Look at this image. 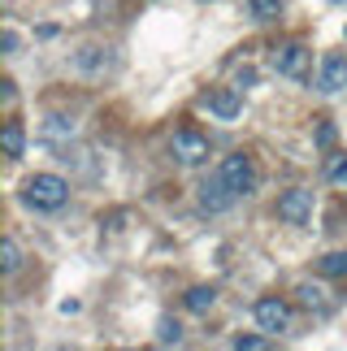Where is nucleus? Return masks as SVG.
<instances>
[{"label":"nucleus","instance_id":"1","mask_svg":"<svg viewBox=\"0 0 347 351\" xmlns=\"http://www.w3.org/2000/svg\"><path fill=\"white\" fill-rule=\"evenodd\" d=\"M22 199L31 208H39V213H52V208H61L65 199H70V182H65L61 173H35V178H26Z\"/></svg>","mask_w":347,"mask_h":351},{"label":"nucleus","instance_id":"2","mask_svg":"<svg viewBox=\"0 0 347 351\" xmlns=\"http://www.w3.org/2000/svg\"><path fill=\"white\" fill-rule=\"evenodd\" d=\"M217 173H222V182L230 186L235 195H252V191H256V182H261V173H256V165H252V156H243V152L226 156L222 165H217Z\"/></svg>","mask_w":347,"mask_h":351},{"label":"nucleus","instance_id":"3","mask_svg":"<svg viewBox=\"0 0 347 351\" xmlns=\"http://www.w3.org/2000/svg\"><path fill=\"white\" fill-rule=\"evenodd\" d=\"M313 208H317V199H313V191H304V186H291V191L278 195V217L287 226H309Z\"/></svg>","mask_w":347,"mask_h":351},{"label":"nucleus","instance_id":"4","mask_svg":"<svg viewBox=\"0 0 347 351\" xmlns=\"http://www.w3.org/2000/svg\"><path fill=\"white\" fill-rule=\"evenodd\" d=\"M169 152L182 160V165H204L208 160V139L200 130L191 126H182V130H174V139H169Z\"/></svg>","mask_w":347,"mask_h":351},{"label":"nucleus","instance_id":"5","mask_svg":"<svg viewBox=\"0 0 347 351\" xmlns=\"http://www.w3.org/2000/svg\"><path fill=\"white\" fill-rule=\"evenodd\" d=\"M252 313H256V326L265 334H283L291 326V308H287V300H278V295H261Z\"/></svg>","mask_w":347,"mask_h":351},{"label":"nucleus","instance_id":"6","mask_svg":"<svg viewBox=\"0 0 347 351\" xmlns=\"http://www.w3.org/2000/svg\"><path fill=\"white\" fill-rule=\"evenodd\" d=\"M343 87H347V57H343V52H326V57H322V70H317V91L339 96Z\"/></svg>","mask_w":347,"mask_h":351},{"label":"nucleus","instance_id":"7","mask_svg":"<svg viewBox=\"0 0 347 351\" xmlns=\"http://www.w3.org/2000/svg\"><path fill=\"white\" fill-rule=\"evenodd\" d=\"M274 70L283 78H304V70H309V48L304 44H278L274 48Z\"/></svg>","mask_w":347,"mask_h":351},{"label":"nucleus","instance_id":"8","mask_svg":"<svg viewBox=\"0 0 347 351\" xmlns=\"http://www.w3.org/2000/svg\"><path fill=\"white\" fill-rule=\"evenodd\" d=\"M235 199H239V195L222 182V173H213V178L200 186V208H204V213H230Z\"/></svg>","mask_w":347,"mask_h":351},{"label":"nucleus","instance_id":"9","mask_svg":"<svg viewBox=\"0 0 347 351\" xmlns=\"http://www.w3.org/2000/svg\"><path fill=\"white\" fill-rule=\"evenodd\" d=\"M208 113L222 117V121H235L239 113H243V100H239L235 87H222V91H213V96H208Z\"/></svg>","mask_w":347,"mask_h":351},{"label":"nucleus","instance_id":"10","mask_svg":"<svg viewBox=\"0 0 347 351\" xmlns=\"http://www.w3.org/2000/svg\"><path fill=\"white\" fill-rule=\"evenodd\" d=\"M39 134H44V139H48V143H70V139H74V134H78V126H74V117H61V113H48V117H44V130H39Z\"/></svg>","mask_w":347,"mask_h":351},{"label":"nucleus","instance_id":"11","mask_svg":"<svg viewBox=\"0 0 347 351\" xmlns=\"http://www.w3.org/2000/svg\"><path fill=\"white\" fill-rule=\"evenodd\" d=\"M182 304H187V308H191V313H200V317H204V313H208V308H213V304H217V291H213V287H191V291H187V295H182Z\"/></svg>","mask_w":347,"mask_h":351},{"label":"nucleus","instance_id":"12","mask_svg":"<svg viewBox=\"0 0 347 351\" xmlns=\"http://www.w3.org/2000/svg\"><path fill=\"white\" fill-rule=\"evenodd\" d=\"M0 147H5L9 156H22L26 152V130L18 126V121H9V126L0 130Z\"/></svg>","mask_w":347,"mask_h":351},{"label":"nucleus","instance_id":"13","mask_svg":"<svg viewBox=\"0 0 347 351\" xmlns=\"http://www.w3.org/2000/svg\"><path fill=\"white\" fill-rule=\"evenodd\" d=\"M156 343H161V347H178L182 343V326L174 317H161V321H156Z\"/></svg>","mask_w":347,"mask_h":351},{"label":"nucleus","instance_id":"14","mask_svg":"<svg viewBox=\"0 0 347 351\" xmlns=\"http://www.w3.org/2000/svg\"><path fill=\"white\" fill-rule=\"evenodd\" d=\"M0 269H5V274H18V269H22V247L13 239L0 243Z\"/></svg>","mask_w":347,"mask_h":351},{"label":"nucleus","instance_id":"15","mask_svg":"<svg viewBox=\"0 0 347 351\" xmlns=\"http://www.w3.org/2000/svg\"><path fill=\"white\" fill-rule=\"evenodd\" d=\"M296 295H300V304H304V308H317V313L326 308V291H322V287H313V282H300Z\"/></svg>","mask_w":347,"mask_h":351},{"label":"nucleus","instance_id":"16","mask_svg":"<svg viewBox=\"0 0 347 351\" xmlns=\"http://www.w3.org/2000/svg\"><path fill=\"white\" fill-rule=\"evenodd\" d=\"M322 269L326 278H347V252H330V256H322Z\"/></svg>","mask_w":347,"mask_h":351},{"label":"nucleus","instance_id":"17","mask_svg":"<svg viewBox=\"0 0 347 351\" xmlns=\"http://www.w3.org/2000/svg\"><path fill=\"white\" fill-rule=\"evenodd\" d=\"M252 18H256V22H274L278 18V13H283V0H252Z\"/></svg>","mask_w":347,"mask_h":351},{"label":"nucleus","instance_id":"18","mask_svg":"<svg viewBox=\"0 0 347 351\" xmlns=\"http://www.w3.org/2000/svg\"><path fill=\"white\" fill-rule=\"evenodd\" d=\"M326 178L335 186H347V156H330L326 160Z\"/></svg>","mask_w":347,"mask_h":351},{"label":"nucleus","instance_id":"19","mask_svg":"<svg viewBox=\"0 0 347 351\" xmlns=\"http://www.w3.org/2000/svg\"><path fill=\"white\" fill-rule=\"evenodd\" d=\"M96 52L100 48H83V52H78V70H87V74H96V70H104V65H109V57H96Z\"/></svg>","mask_w":347,"mask_h":351},{"label":"nucleus","instance_id":"20","mask_svg":"<svg viewBox=\"0 0 347 351\" xmlns=\"http://www.w3.org/2000/svg\"><path fill=\"white\" fill-rule=\"evenodd\" d=\"M261 347H270V339H261V334H239L235 339V351H261Z\"/></svg>","mask_w":347,"mask_h":351},{"label":"nucleus","instance_id":"21","mask_svg":"<svg viewBox=\"0 0 347 351\" xmlns=\"http://www.w3.org/2000/svg\"><path fill=\"white\" fill-rule=\"evenodd\" d=\"M330 143H335V126L322 121V126H317V147H330Z\"/></svg>","mask_w":347,"mask_h":351},{"label":"nucleus","instance_id":"22","mask_svg":"<svg viewBox=\"0 0 347 351\" xmlns=\"http://www.w3.org/2000/svg\"><path fill=\"white\" fill-rule=\"evenodd\" d=\"M0 48H5L9 57H13V52H18V35H13V31H5V35H0Z\"/></svg>","mask_w":347,"mask_h":351},{"label":"nucleus","instance_id":"23","mask_svg":"<svg viewBox=\"0 0 347 351\" xmlns=\"http://www.w3.org/2000/svg\"><path fill=\"white\" fill-rule=\"evenodd\" d=\"M256 83V70H239V87H252Z\"/></svg>","mask_w":347,"mask_h":351}]
</instances>
